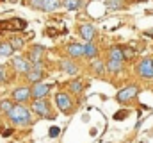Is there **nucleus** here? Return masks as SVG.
I'll list each match as a JSON object with an SVG mask.
<instances>
[{
	"instance_id": "a878e982",
	"label": "nucleus",
	"mask_w": 153,
	"mask_h": 143,
	"mask_svg": "<svg viewBox=\"0 0 153 143\" xmlns=\"http://www.w3.org/2000/svg\"><path fill=\"white\" fill-rule=\"evenodd\" d=\"M29 5L32 9H43V0H29Z\"/></svg>"
},
{
	"instance_id": "f8f14e48",
	"label": "nucleus",
	"mask_w": 153,
	"mask_h": 143,
	"mask_svg": "<svg viewBox=\"0 0 153 143\" xmlns=\"http://www.w3.org/2000/svg\"><path fill=\"white\" fill-rule=\"evenodd\" d=\"M43 52H45V48H43L41 45H34V47L30 48V52H29V61H30L32 65H38V63H41Z\"/></svg>"
},
{
	"instance_id": "9d476101",
	"label": "nucleus",
	"mask_w": 153,
	"mask_h": 143,
	"mask_svg": "<svg viewBox=\"0 0 153 143\" xmlns=\"http://www.w3.org/2000/svg\"><path fill=\"white\" fill-rule=\"evenodd\" d=\"M43 75H45V72H43V65L38 63V65H32V68L30 72L27 73V79L30 81V82H41V79H43Z\"/></svg>"
},
{
	"instance_id": "20e7f679",
	"label": "nucleus",
	"mask_w": 153,
	"mask_h": 143,
	"mask_svg": "<svg viewBox=\"0 0 153 143\" xmlns=\"http://www.w3.org/2000/svg\"><path fill=\"white\" fill-rule=\"evenodd\" d=\"M30 111L39 114V116H45V118H53L50 114V107H48V102L45 99H34L32 106H30Z\"/></svg>"
},
{
	"instance_id": "dca6fc26",
	"label": "nucleus",
	"mask_w": 153,
	"mask_h": 143,
	"mask_svg": "<svg viewBox=\"0 0 153 143\" xmlns=\"http://www.w3.org/2000/svg\"><path fill=\"white\" fill-rule=\"evenodd\" d=\"M68 54H70V57H82L84 56V45H80V43L68 45Z\"/></svg>"
},
{
	"instance_id": "6e6552de",
	"label": "nucleus",
	"mask_w": 153,
	"mask_h": 143,
	"mask_svg": "<svg viewBox=\"0 0 153 143\" xmlns=\"http://www.w3.org/2000/svg\"><path fill=\"white\" fill-rule=\"evenodd\" d=\"M137 73H139L143 79H153V65H152V59H143V61L137 65Z\"/></svg>"
},
{
	"instance_id": "f257e3e1",
	"label": "nucleus",
	"mask_w": 153,
	"mask_h": 143,
	"mask_svg": "<svg viewBox=\"0 0 153 143\" xmlns=\"http://www.w3.org/2000/svg\"><path fill=\"white\" fill-rule=\"evenodd\" d=\"M32 111L29 109V107H25L23 104H14L13 109L7 113V116H9V120L13 122V123H18V125H25V123H30V120H32V114H30Z\"/></svg>"
},
{
	"instance_id": "1a4fd4ad",
	"label": "nucleus",
	"mask_w": 153,
	"mask_h": 143,
	"mask_svg": "<svg viewBox=\"0 0 153 143\" xmlns=\"http://www.w3.org/2000/svg\"><path fill=\"white\" fill-rule=\"evenodd\" d=\"M52 90V84H43V82H36L32 86V99H45Z\"/></svg>"
},
{
	"instance_id": "cd10ccee",
	"label": "nucleus",
	"mask_w": 153,
	"mask_h": 143,
	"mask_svg": "<svg viewBox=\"0 0 153 143\" xmlns=\"http://www.w3.org/2000/svg\"><path fill=\"white\" fill-rule=\"evenodd\" d=\"M123 54H125V59H132L135 52H134L132 48H125V47H123Z\"/></svg>"
},
{
	"instance_id": "393cba45",
	"label": "nucleus",
	"mask_w": 153,
	"mask_h": 143,
	"mask_svg": "<svg viewBox=\"0 0 153 143\" xmlns=\"http://www.w3.org/2000/svg\"><path fill=\"white\" fill-rule=\"evenodd\" d=\"M13 106H14V104H13V100H2V102H0V111L7 114V113L13 109Z\"/></svg>"
},
{
	"instance_id": "412c9836",
	"label": "nucleus",
	"mask_w": 153,
	"mask_h": 143,
	"mask_svg": "<svg viewBox=\"0 0 153 143\" xmlns=\"http://www.w3.org/2000/svg\"><path fill=\"white\" fill-rule=\"evenodd\" d=\"M105 5H107V9H121L125 4H123V0H105Z\"/></svg>"
},
{
	"instance_id": "7c9ffc66",
	"label": "nucleus",
	"mask_w": 153,
	"mask_h": 143,
	"mask_svg": "<svg viewBox=\"0 0 153 143\" xmlns=\"http://www.w3.org/2000/svg\"><path fill=\"white\" fill-rule=\"evenodd\" d=\"M152 65H153V59H152Z\"/></svg>"
},
{
	"instance_id": "a211bd4d",
	"label": "nucleus",
	"mask_w": 153,
	"mask_h": 143,
	"mask_svg": "<svg viewBox=\"0 0 153 143\" xmlns=\"http://www.w3.org/2000/svg\"><path fill=\"white\" fill-rule=\"evenodd\" d=\"M105 66H107V72H111V73H117V72L123 70V61H114V59H109Z\"/></svg>"
},
{
	"instance_id": "423d86ee",
	"label": "nucleus",
	"mask_w": 153,
	"mask_h": 143,
	"mask_svg": "<svg viewBox=\"0 0 153 143\" xmlns=\"http://www.w3.org/2000/svg\"><path fill=\"white\" fill-rule=\"evenodd\" d=\"M30 99H32V90L27 88V86H20V88H16L13 91V100H16L18 104H23V102H27Z\"/></svg>"
},
{
	"instance_id": "4468645a",
	"label": "nucleus",
	"mask_w": 153,
	"mask_h": 143,
	"mask_svg": "<svg viewBox=\"0 0 153 143\" xmlns=\"http://www.w3.org/2000/svg\"><path fill=\"white\" fill-rule=\"evenodd\" d=\"M84 56L89 57V59H96V56H98V48H96V45L91 43V41L84 43Z\"/></svg>"
},
{
	"instance_id": "5701e85b",
	"label": "nucleus",
	"mask_w": 153,
	"mask_h": 143,
	"mask_svg": "<svg viewBox=\"0 0 153 143\" xmlns=\"http://www.w3.org/2000/svg\"><path fill=\"white\" fill-rule=\"evenodd\" d=\"M93 70L96 72V73H103V72L107 70V66H105L102 61H98V59H93Z\"/></svg>"
},
{
	"instance_id": "c85d7f7f",
	"label": "nucleus",
	"mask_w": 153,
	"mask_h": 143,
	"mask_svg": "<svg viewBox=\"0 0 153 143\" xmlns=\"http://www.w3.org/2000/svg\"><path fill=\"white\" fill-rule=\"evenodd\" d=\"M125 116H126V111H119V113H116V120H123V118H125Z\"/></svg>"
},
{
	"instance_id": "f3484780",
	"label": "nucleus",
	"mask_w": 153,
	"mask_h": 143,
	"mask_svg": "<svg viewBox=\"0 0 153 143\" xmlns=\"http://www.w3.org/2000/svg\"><path fill=\"white\" fill-rule=\"evenodd\" d=\"M109 59H114V61H125L123 47H112V48L109 50Z\"/></svg>"
},
{
	"instance_id": "2eb2a0df",
	"label": "nucleus",
	"mask_w": 153,
	"mask_h": 143,
	"mask_svg": "<svg viewBox=\"0 0 153 143\" xmlns=\"http://www.w3.org/2000/svg\"><path fill=\"white\" fill-rule=\"evenodd\" d=\"M62 7V0H43V11H57Z\"/></svg>"
},
{
	"instance_id": "4be33fe9",
	"label": "nucleus",
	"mask_w": 153,
	"mask_h": 143,
	"mask_svg": "<svg viewBox=\"0 0 153 143\" xmlns=\"http://www.w3.org/2000/svg\"><path fill=\"white\" fill-rule=\"evenodd\" d=\"M9 43H11V47H13L14 50H20V48H23V43H25V39H23V38H13Z\"/></svg>"
},
{
	"instance_id": "7ed1b4c3",
	"label": "nucleus",
	"mask_w": 153,
	"mask_h": 143,
	"mask_svg": "<svg viewBox=\"0 0 153 143\" xmlns=\"http://www.w3.org/2000/svg\"><path fill=\"white\" fill-rule=\"evenodd\" d=\"M137 93H139V88H137L135 84H130V86H126V88H123V90L117 91L116 100H117L119 104H125V102L132 100L134 97H137Z\"/></svg>"
},
{
	"instance_id": "f03ea898",
	"label": "nucleus",
	"mask_w": 153,
	"mask_h": 143,
	"mask_svg": "<svg viewBox=\"0 0 153 143\" xmlns=\"http://www.w3.org/2000/svg\"><path fill=\"white\" fill-rule=\"evenodd\" d=\"M23 29H27V23L22 18L0 20V32H20Z\"/></svg>"
},
{
	"instance_id": "aec40b11",
	"label": "nucleus",
	"mask_w": 153,
	"mask_h": 143,
	"mask_svg": "<svg viewBox=\"0 0 153 143\" xmlns=\"http://www.w3.org/2000/svg\"><path fill=\"white\" fill-rule=\"evenodd\" d=\"M82 5V0H62V7H66L68 11H76Z\"/></svg>"
},
{
	"instance_id": "c756f323",
	"label": "nucleus",
	"mask_w": 153,
	"mask_h": 143,
	"mask_svg": "<svg viewBox=\"0 0 153 143\" xmlns=\"http://www.w3.org/2000/svg\"><path fill=\"white\" fill-rule=\"evenodd\" d=\"M4 81H5V68L0 66V82H4Z\"/></svg>"
},
{
	"instance_id": "9b49d317",
	"label": "nucleus",
	"mask_w": 153,
	"mask_h": 143,
	"mask_svg": "<svg viewBox=\"0 0 153 143\" xmlns=\"http://www.w3.org/2000/svg\"><path fill=\"white\" fill-rule=\"evenodd\" d=\"M80 36H82L85 41H93L94 36H96L94 25H91V23H82V25H80Z\"/></svg>"
},
{
	"instance_id": "39448f33",
	"label": "nucleus",
	"mask_w": 153,
	"mask_h": 143,
	"mask_svg": "<svg viewBox=\"0 0 153 143\" xmlns=\"http://www.w3.org/2000/svg\"><path fill=\"white\" fill-rule=\"evenodd\" d=\"M55 106L59 107L62 113H70V111L73 109V100H71V97H70L68 93L61 91V93L55 95Z\"/></svg>"
},
{
	"instance_id": "ddd939ff",
	"label": "nucleus",
	"mask_w": 153,
	"mask_h": 143,
	"mask_svg": "<svg viewBox=\"0 0 153 143\" xmlns=\"http://www.w3.org/2000/svg\"><path fill=\"white\" fill-rule=\"evenodd\" d=\"M61 72H64L68 75H75V73H78V66H76L73 61L64 59V61H61Z\"/></svg>"
},
{
	"instance_id": "0eeeda50",
	"label": "nucleus",
	"mask_w": 153,
	"mask_h": 143,
	"mask_svg": "<svg viewBox=\"0 0 153 143\" xmlns=\"http://www.w3.org/2000/svg\"><path fill=\"white\" fill-rule=\"evenodd\" d=\"M13 68L18 72V73H29L30 68H32V63L25 57H13Z\"/></svg>"
},
{
	"instance_id": "bb28decb",
	"label": "nucleus",
	"mask_w": 153,
	"mask_h": 143,
	"mask_svg": "<svg viewBox=\"0 0 153 143\" xmlns=\"http://www.w3.org/2000/svg\"><path fill=\"white\" fill-rule=\"evenodd\" d=\"M59 134H61V129H59L57 125H55V127H50V131H48V136H50V138H57Z\"/></svg>"
},
{
	"instance_id": "b1692460",
	"label": "nucleus",
	"mask_w": 153,
	"mask_h": 143,
	"mask_svg": "<svg viewBox=\"0 0 153 143\" xmlns=\"http://www.w3.org/2000/svg\"><path fill=\"white\" fill-rule=\"evenodd\" d=\"M82 90H84L82 81H73V82L70 84V91H71V93H80Z\"/></svg>"
},
{
	"instance_id": "6ab92c4d",
	"label": "nucleus",
	"mask_w": 153,
	"mask_h": 143,
	"mask_svg": "<svg viewBox=\"0 0 153 143\" xmlns=\"http://www.w3.org/2000/svg\"><path fill=\"white\" fill-rule=\"evenodd\" d=\"M13 52H14V48L11 47V43H9V41H4V43H0V56H4V57H9V56H13Z\"/></svg>"
}]
</instances>
